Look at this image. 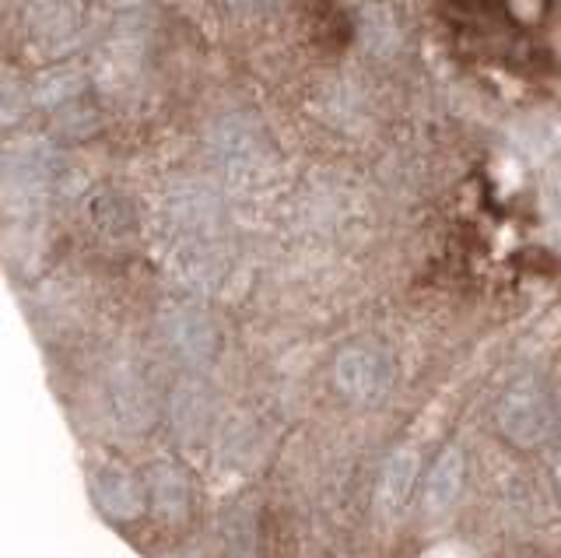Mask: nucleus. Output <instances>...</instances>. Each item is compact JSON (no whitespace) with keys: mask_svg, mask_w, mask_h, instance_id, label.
<instances>
[{"mask_svg":"<svg viewBox=\"0 0 561 558\" xmlns=\"http://www.w3.org/2000/svg\"><path fill=\"white\" fill-rule=\"evenodd\" d=\"M554 422H558V411L551 405V397L543 394L537 383H516L499 405V429L505 432V440L519 449H534L540 443H548Z\"/></svg>","mask_w":561,"mask_h":558,"instance_id":"obj_1","label":"nucleus"},{"mask_svg":"<svg viewBox=\"0 0 561 558\" xmlns=\"http://www.w3.org/2000/svg\"><path fill=\"white\" fill-rule=\"evenodd\" d=\"M333 383L351 400H376L390 383V365L376 348L351 344L333 362Z\"/></svg>","mask_w":561,"mask_h":558,"instance_id":"obj_2","label":"nucleus"},{"mask_svg":"<svg viewBox=\"0 0 561 558\" xmlns=\"http://www.w3.org/2000/svg\"><path fill=\"white\" fill-rule=\"evenodd\" d=\"M92 496L99 502V510L110 520L134 523L145 513L148 485H140L123 464H102L92 475Z\"/></svg>","mask_w":561,"mask_h":558,"instance_id":"obj_3","label":"nucleus"},{"mask_svg":"<svg viewBox=\"0 0 561 558\" xmlns=\"http://www.w3.org/2000/svg\"><path fill=\"white\" fill-rule=\"evenodd\" d=\"M463 475H467L463 449L446 446L443 453H438V460L428 470V481H425V505L432 513H446L456 502V496H460V488H463Z\"/></svg>","mask_w":561,"mask_h":558,"instance_id":"obj_4","label":"nucleus"},{"mask_svg":"<svg viewBox=\"0 0 561 558\" xmlns=\"http://www.w3.org/2000/svg\"><path fill=\"white\" fill-rule=\"evenodd\" d=\"M414 478H417V453L411 446L390 453V460L382 464L379 488H376L382 513H397V510H403V505H408Z\"/></svg>","mask_w":561,"mask_h":558,"instance_id":"obj_5","label":"nucleus"},{"mask_svg":"<svg viewBox=\"0 0 561 558\" xmlns=\"http://www.w3.org/2000/svg\"><path fill=\"white\" fill-rule=\"evenodd\" d=\"M148 496L154 502V510L162 513V516H183L186 513V505H190V481L186 475L175 464H154L148 470Z\"/></svg>","mask_w":561,"mask_h":558,"instance_id":"obj_6","label":"nucleus"},{"mask_svg":"<svg viewBox=\"0 0 561 558\" xmlns=\"http://www.w3.org/2000/svg\"><path fill=\"white\" fill-rule=\"evenodd\" d=\"M169 341L186 362H207L215 352V330L201 317V312H175L169 320Z\"/></svg>","mask_w":561,"mask_h":558,"instance_id":"obj_7","label":"nucleus"},{"mask_svg":"<svg viewBox=\"0 0 561 558\" xmlns=\"http://www.w3.org/2000/svg\"><path fill=\"white\" fill-rule=\"evenodd\" d=\"M421 558H473V555L467 548H460V545H438V548L425 551Z\"/></svg>","mask_w":561,"mask_h":558,"instance_id":"obj_8","label":"nucleus"},{"mask_svg":"<svg viewBox=\"0 0 561 558\" xmlns=\"http://www.w3.org/2000/svg\"><path fill=\"white\" fill-rule=\"evenodd\" d=\"M558 485H561V460H558Z\"/></svg>","mask_w":561,"mask_h":558,"instance_id":"obj_9","label":"nucleus"}]
</instances>
